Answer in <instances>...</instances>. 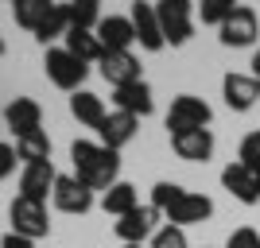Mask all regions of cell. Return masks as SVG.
<instances>
[{"label":"cell","instance_id":"28","mask_svg":"<svg viewBox=\"0 0 260 248\" xmlns=\"http://www.w3.org/2000/svg\"><path fill=\"white\" fill-rule=\"evenodd\" d=\"M183 194H186V190H183L179 183H155V186H152V202H148V205H152V209H159V214L167 217V209H171Z\"/></svg>","mask_w":260,"mask_h":248},{"label":"cell","instance_id":"4","mask_svg":"<svg viewBox=\"0 0 260 248\" xmlns=\"http://www.w3.org/2000/svg\"><path fill=\"white\" fill-rule=\"evenodd\" d=\"M8 221H12V233H20L27 240H39L51 233V217H47V205L43 202H27V198H12L8 205Z\"/></svg>","mask_w":260,"mask_h":248},{"label":"cell","instance_id":"2","mask_svg":"<svg viewBox=\"0 0 260 248\" xmlns=\"http://www.w3.org/2000/svg\"><path fill=\"white\" fill-rule=\"evenodd\" d=\"M155 20H159L163 43L183 47L194 35V4L190 0H159L155 4Z\"/></svg>","mask_w":260,"mask_h":248},{"label":"cell","instance_id":"21","mask_svg":"<svg viewBox=\"0 0 260 248\" xmlns=\"http://www.w3.org/2000/svg\"><path fill=\"white\" fill-rule=\"evenodd\" d=\"M62 47L74 58H82V62H101V54H105V47H101V39H98V31H78V27H70V31L62 35Z\"/></svg>","mask_w":260,"mask_h":248},{"label":"cell","instance_id":"15","mask_svg":"<svg viewBox=\"0 0 260 248\" xmlns=\"http://www.w3.org/2000/svg\"><path fill=\"white\" fill-rule=\"evenodd\" d=\"M113 105L120 109V113H128V117H152L155 109V97H152V86L148 82H132V86H120L113 89Z\"/></svg>","mask_w":260,"mask_h":248},{"label":"cell","instance_id":"37","mask_svg":"<svg viewBox=\"0 0 260 248\" xmlns=\"http://www.w3.org/2000/svg\"><path fill=\"white\" fill-rule=\"evenodd\" d=\"M0 54H4V39H0Z\"/></svg>","mask_w":260,"mask_h":248},{"label":"cell","instance_id":"18","mask_svg":"<svg viewBox=\"0 0 260 248\" xmlns=\"http://www.w3.org/2000/svg\"><path fill=\"white\" fill-rule=\"evenodd\" d=\"M136 128H140V120L136 117H128V113H120V109H113L105 120H101V128H98V136H101V144H105L109 151H120L124 144L136 136Z\"/></svg>","mask_w":260,"mask_h":248},{"label":"cell","instance_id":"13","mask_svg":"<svg viewBox=\"0 0 260 248\" xmlns=\"http://www.w3.org/2000/svg\"><path fill=\"white\" fill-rule=\"evenodd\" d=\"M221 97L233 113H249L260 101V82L252 74H225L221 78Z\"/></svg>","mask_w":260,"mask_h":248},{"label":"cell","instance_id":"16","mask_svg":"<svg viewBox=\"0 0 260 248\" xmlns=\"http://www.w3.org/2000/svg\"><path fill=\"white\" fill-rule=\"evenodd\" d=\"M4 120H8V128L16 132V140H20V136H27V132H39L43 109H39V101H31V97H16V101L4 105Z\"/></svg>","mask_w":260,"mask_h":248},{"label":"cell","instance_id":"1","mask_svg":"<svg viewBox=\"0 0 260 248\" xmlns=\"http://www.w3.org/2000/svg\"><path fill=\"white\" fill-rule=\"evenodd\" d=\"M70 159H74V179L89 190H109L120 179V151H109L105 144L93 140H74L70 144Z\"/></svg>","mask_w":260,"mask_h":248},{"label":"cell","instance_id":"5","mask_svg":"<svg viewBox=\"0 0 260 248\" xmlns=\"http://www.w3.org/2000/svg\"><path fill=\"white\" fill-rule=\"evenodd\" d=\"M210 105L194 93H179L167 109V132H186V128H210Z\"/></svg>","mask_w":260,"mask_h":248},{"label":"cell","instance_id":"33","mask_svg":"<svg viewBox=\"0 0 260 248\" xmlns=\"http://www.w3.org/2000/svg\"><path fill=\"white\" fill-rule=\"evenodd\" d=\"M0 248H35V240H27V237H20V233H4V237H0Z\"/></svg>","mask_w":260,"mask_h":248},{"label":"cell","instance_id":"8","mask_svg":"<svg viewBox=\"0 0 260 248\" xmlns=\"http://www.w3.org/2000/svg\"><path fill=\"white\" fill-rule=\"evenodd\" d=\"M51 202L62 209V214H89L93 209V190L89 186H82L74 179V174H58L54 179V194H51Z\"/></svg>","mask_w":260,"mask_h":248},{"label":"cell","instance_id":"14","mask_svg":"<svg viewBox=\"0 0 260 248\" xmlns=\"http://www.w3.org/2000/svg\"><path fill=\"white\" fill-rule=\"evenodd\" d=\"M132 20V31H136V43L144 51H163V31H159V20H155V4H132L128 12Z\"/></svg>","mask_w":260,"mask_h":248},{"label":"cell","instance_id":"31","mask_svg":"<svg viewBox=\"0 0 260 248\" xmlns=\"http://www.w3.org/2000/svg\"><path fill=\"white\" fill-rule=\"evenodd\" d=\"M225 248H260V233H256V229H249V225H241V229L229 233Z\"/></svg>","mask_w":260,"mask_h":248},{"label":"cell","instance_id":"11","mask_svg":"<svg viewBox=\"0 0 260 248\" xmlns=\"http://www.w3.org/2000/svg\"><path fill=\"white\" fill-rule=\"evenodd\" d=\"M54 179H58L54 163H31V167H23L20 171V198L47 205V198L54 194Z\"/></svg>","mask_w":260,"mask_h":248},{"label":"cell","instance_id":"7","mask_svg":"<svg viewBox=\"0 0 260 248\" xmlns=\"http://www.w3.org/2000/svg\"><path fill=\"white\" fill-rule=\"evenodd\" d=\"M159 209H152V205H136L132 214L117 217V225H113V233H117L124 244H144V240L155 237V229H159Z\"/></svg>","mask_w":260,"mask_h":248},{"label":"cell","instance_id":"30","mask_svg":"<svg viewBox=\"0 0 260 248\" xmlns=\"http://www.w3.org/2000/svg\"><path fill=\"white\" fill-rule=\"evenodd\" d=\"M152 248H190L186 244V229L179 225H159L152 237Z\"/></svg>","mask_w":260,"mask_h":248},{"label":"cell","instance_id":"20","mask_svg":"<svg viewBox=\"0 0 260 248\" xmlns=\"http://www.w3.org/2000/svg\"><path fill=\"white\" fill-rule=\"evenodd\" d=\"M70 113H74V120H78V124H86V128H101V120L109 117L105 101H101L98 93H89V89L70 93Z\"/></svg>","mask_w":260,"mask_h":248},{"label":"cell","instance_id":"32","mask_svg":"<svg viewBox=\"0 0 260 248\" xmlns=\"http://www.w3.org/2000/svg\"><path fill=\"white\" fill-rule=\"evenodd\" d=\"M16 163H20L16 148H12L8 140H0V179H12V174H16Z\"/></svg>","mask_w":260,"mask_h":248},{"label":"cell","instance_id":"12","mask_svg":"<svg viewBox=\"0 0 260 248\" xmlns=\"http://www.w3.org/2000/svg\"><path fill=\"white\" fill-rule=\"evenodd\" d=\"M214 217V202H210L206 194H194V190H186L179 202L167 209V225H179V229H186V225H202V221H210Z\"/></svg>","mask_w":260,"mask_h":248},{"label":"cell","instance_id":"34","mask_svg":"<svg viewBox=\"0 0 260 248\" xmlns=\"http://www.w3.org/2000/svg\"><path fill=\"white\" fill-rule=\"evenodd\" d=\"M249 66H252V78H256V82H260V51L252 54V62H249Z\"/></svg>","mask_w":260,"mask_h":248},{"label":"cell","instance_id":"9","mask_svg":"<svg viewBox=\"0 0 260 248\" xmlns=\"http://www.w3.org/2000/svg\"><path fill=\"white\" fill-rule=\"evenodd\" d=\"M98 66H101V78H105L113 89L132 86V82H144L140 78V58H136L132 51H105Z\"/></svg>","mask_w":260,"mask_h":248},{"label":"cell","instance_id":"6","mask_svg":"<svg viewBox=\"0 0 260 248\" xmlns=\"http://www.w3.org/2000/svg\"><path fill=\"white\" fill-rule=\"evenodd\" d=\"M256 35H260V16L249 8V4H237L233 16L217 27L221 47H252V43H256Z\"/></svg>","mask_w":260,"mask_h":248},{"label":"cell","instance_id":"23","mask_svg":"<svg viewBox=\"0 0 260 248\" xmlns=\"http://www.w3.org/2000/svg\"><path fill=\"white\" fill-rule=\"evenodd\" d=\"M16 155L23 159V167H31V163H51V136H47L43 128L20 136V140H16Z\"/></svg>","mask_w":260,"mask_h":248},{"label":"cell","instance_id":"35","mask_svg":"<svg viewBox=\"0 0 260 248\" xmlns=\"http://www.w3.org/2000/svg\"><path fill=\"white\" fill-rule=\"evenodd\" d=\"M252 174H256V186H260V171H252Z\"/></svg>","mask_w":260,"mask_h":248},{"label":"cell","instance_id":"29","mask_svg":"<svg viewBox=\"0 0 260 248\" xmlns=\"http://www.w3.org/2000/svg\"><path fill=\"white\" fill-rule=\"evenodd\" d=\"M237 163H245L249 171H260V128H256V132H249V136L241 140V148H237Z\"/></svg>","mask_w":260,"mask_h":248},{"label":"cell","instance_id":"10","mask_svg":"<svg viewBox=\"0 0 260 248\" xmlns=\"http://www.w3.org/2000/svg\"><path fill=\"white\" fill-rule=\"evenodd\" d=\"M171 151L186 163H206L214 155V132L210 128H186V132H171Z\"/></svg>","mask_w":260,"mask_h":248},{"label":"cell","instance_id":"24","mask_svg":"<svg viewBox=\"0 0 260 248\" xmlns=\"http://www.w3.org/2000/svg\"><path fill=\"white\" fill-rule=\"evenodd\" d=\"M66 20H70V27H78V31H98L101 4L98 0H74V4H66Z\"/></svg>","mask_w":260,"mask_h":248},{"label":"cell","instance_id":"25","mask_svg":"<svg viewBox=\"0 0 260 248\" xmlns=\"http://www.w3.org/2000/svg\"><path fill=\"white\" fill-rule=\"evenodd\" d=\"M66 31H70V20H66V4H51L47 20L35 27V39L47 47V43H54V39H62Z\"/></svg>","mask_w":260,"mask_h":248},{"label":"cell","instance_id":"3","mask_svg":"<svg viewBox=\"0 0 260 248\" xmlns=\"http://www.w3.org/2000/svg\"><path fill=\"white\" fill-rule=\"evenodd\" d=\"M43 70H47V78H51L54 86L66 89V93H78L82 82H86V74H89V66L82 62V58H74L66 47H51V51H47Z\"/></svg>","mask_w":260,"mask_h":248},{"label":"cell","instance_id":"17","mask_svg":"<svg viewBox=\"0 0 260 248\" xmlns=\"http://www.w3.org/2000/svg\"><path fill=\"white\" fill-rule=\"evenodd\" d=\"M221 186H225L229 194L237 198L241 205H256L260 202V186H256V174L245 167V163H229L225 171H221Z\"/></svg>","mask_w":260,"mask_h":248},{"label":"cell","instance_id":"19","mask_svg":"<svg viewBox=\"0 0 260 248\" xmlns=\"http://www.w3.org/2000/svg\"><path fill=\"white\" fill-rule=\"evenodd\" d=\"M98 39H101V47H105V51H128V47L136 43L132 20H128V16H101Z\"/></svg>","mask_w":260,"mask_h":248},{"label":"cell","instance_id":"27","mask_svg":"<svg viewBox=\"0 0 260 248\" xmlns=\"http://www.w3.org/2000/svg\"><path fill=\"white\" fill-rule=\"evenodd\" d=\"M233 8H237L233 0H202L194 12H198V20H202V23H210V27H221V23L233 16Z\"/></svg>","mask_w":260,"mask_h":248},{"label":"cell","instance_id":"22","mask_svg":"<svg viewBox=\"0 0 260 248\" xmlns=\"http://www.w3.org/2000/svg\"><path fill=\"white\" fill-rule=\"evenodd\" d=\"M136 205H140V194H136V186H132V183H117V186H109L105 194H101V209L113 214V217L132 214Z\"/></svg>","mask_w":260,"mask_h":248},{"label":"cell","instance_id":"26","mask_svg":"<svg viewBox=\"0 0 260 248\" xmlns=\"http://www.w3.org/2000/svg\"><path fill=\"white\" fill-rule=\"evenodd\" d=\"M47 12H51V4H47V0H16V4H12L16 23H20L23 31H31V35H35V27L47 20Z\"/></svg>","mask_w":260,"mask_h":248},{"label":"cell","instance_id":"36","mask_svg":"<svg viewBox=\"0 0 260 248\" xmlns=\"http://www.w3.org/2000/svg\"><path fill=\"white\" fill-rule=\"evenodd\" d=\"M124 248H144V244H124Z\"/></svg>","mask_w":260,"mask_h":248}]
</instances>
